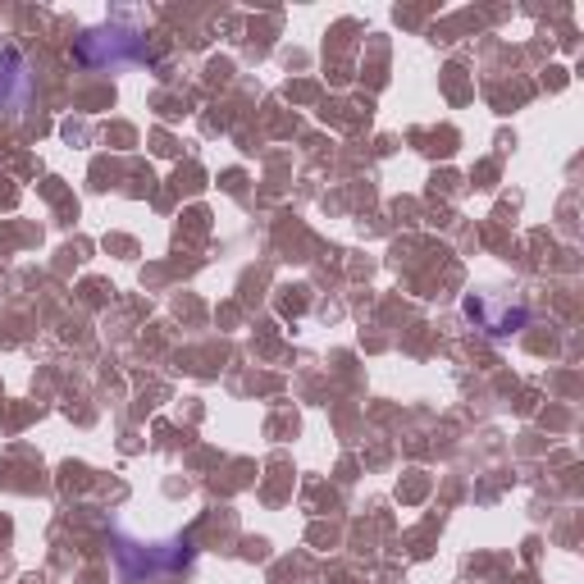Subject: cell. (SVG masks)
Returning <instances> with one entry per match:
<instances>
[{"label": "cell", "mask_w": 584, "mask_h": 584, "mask_svg": "<svg viewBox=\"0 0 584 584\" xmlns=\"http://www.w3.org/2000/svg\"><path fill=\"white\" fill-rule=\"evenodd\" d=\"M74 51H78V60L87 69H124V64H142L147 60V37L137 28L105 23V28H87Z\"/></svg>", "instance_id": "7a4b0ae2"}, {"label": "cell", "mask_w": 584, "mask_h": 584, "mask_svg": "<svg viewBox=\"0 0 584 584\" xmlns=\"http://www.w3.org/2000/svg\"><path fill=\"white\" fill-rule=\"evenodd\" d=\"M33 91L28 60H23L18 46H0V110H18Z\"/></svg>", "instance_id": "277c9868"}, {"label": "cell", "mask_w": 584, "mask_h": 584, "mask_svg": "<svg viewBox=\"0 0 584 584\" xmlns=\"http://www.w3.org/2000/svg\"><path fill=\"white\" fill-rule=\"evenodd\" d=\"M461 315L471 320L475 330H484L488 338H511L530 324V311L521 307V301H502L494 293H471L461 301Z\"/></svg>", "instance_id": "3957f363"}, {"label": "cell", "mask_w": 584, "mask_h": 584, "mask_svg": "<svg viewBox=\"0 0 584 584\" xmlns=\"http://www.w3.org/2000/svg\"><path fill=\"white\" fill-rule=\"evenodd\" d=\"M110 557H114V575H120V584H165L178 571H188L192 539L174 534V539H165V544H133V539H124V534L114 530Z\"/></svg>", "instance_id": "6da1fadb"}]
</instances>
